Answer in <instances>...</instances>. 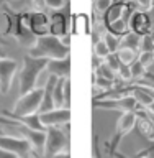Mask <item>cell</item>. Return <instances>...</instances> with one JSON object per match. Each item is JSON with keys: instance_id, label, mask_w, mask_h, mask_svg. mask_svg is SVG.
<instances>
[{"instance_id": "6da1fadb", "label": "cell", "mask_w": 154, "mask_h": 158, "mask_svg": "<svg viewBox=\"0 0 154 158\" xmlns=\"http://www.w3.org/2000/svg\"><path fill=\"white\" fill-rule=\"evenodd\" d=\"M28 54H31L34 58H46V59L66 58L71 54V46H66L59 36L46 33L36 38L34 44L28 49Z\"/></svg>"}, {"instance_id": "7a4b0ae2", "label": "cell", "mask_w": 154, "mask_h": 158, "mask_svg": "<svg viewBox=\"0 0 154 158\" xmlns=\"http://www.w3.org/2000/svg\"><path fill=\"white\" fill-rule=\"evenodd\" d=\"M49 59L46 58H34L31 54H25L23 68L20 73V94H26L36 87V81L48 66Z\"/></svg>"}, {"instance_id": "3957f363", "label": "cell", "mask_w": 154, "mask_h": 158, "mask_svg": "<svg viewBox=\"0 0 154 158\" xmlns=\"http://www.w3.org/2000/svg\"><path fill=\"white\" fill-rule=\"evenodd\" d=\"M67 150H69V133L64 132L62 127H48L43 158H51L57 153Z\"/></svg>"}, {"instance_id": "277c9868", "label": "cell", "mask_w": 154, "mask_h": 158, "mask_svg": "<svg viewBox=\"0 0 154 158\" xmlns=\"http://www.w3.org/2000/svg\"><path fill=\"white\" fill-rule=\"evenodd\" d=\"M43 101V87H34L33 91L23 94L22 97L15 102L13 112H5V115H28V114H36L41 107Z\"/></svg>"}, {"instance_id": "5b68a950", "label": "cell", "mask_w": 154, "mask_h": 158, "mask_svg": "<svg viewBox=\"0 0 154 158\" xmlns=\"http://www.w3.org/2000/svg\"><path fill=\"white\" fill-rule=\"evenodd\" d=\"M93 106L98 109H107V110H120V112H138L140 110V104L131 94H123L118 97H112V99H93Z\"/></svg>"}, {"instance_id": "8992f818", "label": "cell", "mask_w": 154, "mask_h": 158, "mask_svg": "<svg viewBox=\"0 0 154 158\" xmlns=\"http://www.w3.org/2000/svg\"><path fill=\"white\" fill-rule=\"evenodd\" d=\"M138 123V115L136 112H121L120 118L116 120V127H115V137H113V140L110 142V145H108V152L110 153H115L118 145H120V142L125 138L128 133H130L133 128L136 127Z\"/></svg>"}, {"instance_id": "52a82bcc", "label": "cell", "mask_w": 154, "mask_h": 158, "mask_svg": "<svg viewBox=\"0 0 154 158\" xmlns=\"http://www.w3.org/2000/svg\"><path fill=\"white\" fill-rule=\"evenodd\" d=\"M49 33L54 36H67L71 35V5H66V12L57 10L49 17Z\"/></svg>"}, {"instance_id": "ba28073f", "label": "cell", "mask_w": 154, "mask_h": 158, "mask_svg": "<svg viewBox=\"0 0 154 158\" xmlns=\"http://www.w3.org/2000/svg\"><path fill=\"white\" fill-rule=\"evenodd\" d=\"M0 148L15 153L18 158H25L33 152L30 142L25 137H12V135H3V133H0Z\"/></svg>"}, {"instance_id": "9c48e42d", "label": "cell", "mask_w": 154, "mask_h": 158, "mask_svg": "<svg viewBox=\"0 0 154 158\" xmlns=\"http://www.w3.org/2000/svg\"><path fill=\"white\" fill-rule=\"evenodd\" d=\"M39 120H41L44 127H64L71 122V109L54 107L48 112L39 114Z\"/></svg>"}, {"instance_id": "30bf717a", "label": "cell", "mask_w": 154, "mask_h": 158, "mask_svg": "<svg viewBox=\"0 0 154 158\" xmlns=\"http://www.w3.org/2000/svg\"><path fill=\"white\" fill-rule=\"evenodd\" d=\"M17 69H18V63L15 59L0 56V92L2 94H7L10 91Z\"/></svg>"}, {"instance_id": "8fae6325", "label": "cell", "mask_w": 154, "mask_h": 158, "mask_svg": "<svg viewBox=\"0 0 154 158\" xmlns=\"http://www.w3.org/2000/svg\"><path fill=\"white\" fill-rule=\"evenodd\" d=\"M128 27L131 31H135L138 35H149L152 33V22L151 17L148 15V12H141V10H135L133 15L128 20Z\"/></svg>"}, {"instance_id": "7c38bea8", "label": "cell", "mask_w": 154, "mask_h": 158, "mask_svg": "<svg viewBox=\"0 0 154 158\" xmlns=\"http://www.w3.org/2000/svg\"><path fill=\"white\" fill-rule=\"evenodd\" d=\"M20 132H22V137H25L31 145V150L39 153L43 156L44 152V145H46V130H33V128L23 127L20 123Z\"/></svg>"}, {"instance_id": "4fadbf2b", "label": "cell", "mask_w": 154, "mask_h": 158, "mask_svg": "<svg viewBox=\"0 0 154 158\" xmlns=\"http://www.w3.org/2000/svg\"><path fill=\"white\" fill-rule=\"evenodd\" d=\"M28 27L33 35L41 36L49 33V17L44 12H31L28 13Z\"/></svg>"}, {"instance_id": "5bb4252c", "label": "cell", "mask_w": 154, "mask_h": 158, "mask_svg": "<svg viewBox=\"0 0 154 158\" xmlns=\"http://www.w3.org/2000/svg\"><path fill=\"white\" fill-rule=\"evenodd\" d=\"M46 71L49 74H53V76H57V77H69L71 76V56L49 59Z\"/></svg>"}, {"instance_id": "9a60e30c", "label": "cell", "mask_w": 154, "mask_h": 158, "mask_svg": "<svg viewBox=\"0 0 154 158\" xmlns=\"http://www.w3.org/2000/svg\"><path fill=\"white\" fill-rule=\"evenodd\" d=\"M10 118H13V120L20 122L23 127H28V128H33V130H48V127H44L41 120H39V114H28V115H7Z\"/></svg>"}, {"instance_id": "2e32d148", "label": "cell", "mask_w": 154, "mask_h": 158, "mask_svg": "<svg viewBox=\"0 0 154 158\" xmlns=\"http://www.w3.org/2000/svg\"><path fill=\"white\" fill-rule=\"evenodd\" d=\"M140 44H141V35H138L135 31H126L123 36H120V48H131L140 51Z\"/></svg>"}, {"instance_id": "e0dca14e", "label": "cell", "mask_w": 154, "mask_h": 158, "mask_svg": "<svg viewBox=\"0 0 154 158\" xmlns=\"http://www.w3.org/2000/svg\"><path fill=\"white\" fill-rule=\"evenodd\" d=\"M125 7H126V3H123V2L112 3V7L108 8V12L103 15V22H105V25L110 23V22H115V20H118V18H121L123 12H125Z\"/></svg>"}, {"instance_id": "ac0fdd59", "label": "cell", "mask_w": 154, "mask_h": 158, "mask_svg": "<svg viewBox=\"0 0 154 158\" xmlns=\"http://www.w3.org/2000/svg\"><path fill=\"white\" fill-rule=\"evenodd\" d=\"M138 54H140V51L131 49V48H118L116 49V56H118V59H120V63L126 64V66H131V64L136 61Z\"/></svg>"}, {"instance_id": "d6986e66", "label": "cell", "mask_w": 154, "mask_h": 158, "mask_svg": "<svg viewBox=\"0 0 154 158\" xmlns=\"http://www.w3.org/2000/svg\"><path fill=\"white\" fill-rule=\"evenodd\" d=\"M67 77H57L53 89V102L54 107H64V82Z\"/></svg>"}, {"instance_id": "ffe728a7", "label": "cell", "mask_w": 154, "mask_h": 158, "mask_svg": "<svg viewBox=\"0 0 154 158\" xmlns=\"http://www.w3.org/2000/svg\"><path fill=\"white\" fill-rule=\"evenodd\" d=\"M107 30H108V31H112V33H115V35H118V36H123L126 31H130V27H128L126 20L121 17V18L115 20V22L107 23Z\"/></svg>"}, {"instance_id": "44dd1931", "label": "cell", "mask_w": 154, "mask_h": 158, "mask_svg": "<svg viewBox=\"0 0 154 158\" xmlns=\"http://www.w3.org/2000/svg\"><path fill=\"white\" fill-rule=\"evenodd\" d=\"M93 74H95V76H100V77H105L108 81H113V82H115V79H116V71H113V69L103 61L93 69Z\"/></svg>"}, {"instance_id": "7402d4cb", "label": "cell", "mask_w": 154, "mask_h": 158, "mask_svg": "<svg viewBox=\"0 0 154 158\" xmlns=\"http://www.w3.org/2000/svg\"><path fill=\"white\" fill-rule=\"evenodd\" d=\"M102 40L107 43V46L110 48L112 53H116V49L120 48V36L112 31H108V30H105V33L102 35Z\"/></svg>"}, {"instance_id": "603a6c76", "label": "cell", "mask_w": 154, "mask_h": 158, "mask_svg": "<svg viewBox=\"0 0 154 158\" xmlns=\"http://www.w3.org/2000/svg\"><path fill=\"white\" fill-rule=\"evenodd\" d=\"M112 51H110V48L107 46V43L103 41V40L100 38V40H97L95 43H93V54H95V58H98V59H105L108 54H110Z\"/></svg>"}, {"instance_id": "cb8c5ba5", "label": "cell", "mask_w": 154, "mask_h": 158, "mask_svg": "<svg viewBox=\"0 0 154 158\" xmlns=\"http://www.w3.org/2000/svg\"><path fill=\"white\" fill-rule=\"evenodd\" d=\"M130 69H131L133 81H135V79H143V77L146 76V68L140 63V59H136V61L130 66Z\"/></svg>"}, {"instance_id": "d4e9b609", "label": "cell", "mask_w": 154, "mask_h": 158, "mask_svg": "<svg viewBox=\"0 0 154 158\" xmlns=\"http://www.w3.org/2000/svg\"><path fill=\"white\" fill-rule=\"evenodd\" d=\"M112 0H93V12L103 17L108 12V8L112 7Z\"/></svg>"}, {"instance_id": "484cf974", "label": "cell", "mask_w": 154, "mask_h": 158, "mask_svg": "<svg viewBox=\"0 0 154 158\" xmlns=\"http://www.w3.org/2000/svg\"><path fill=\"white\" fill-rule=\"evenodd\" d=\"M141 51H154V35H143L141 44H140V53Z\"/></svg>"}, {"instance_id": "4316f807", "label": "cell", "mask_w": 154, "mask_h": 158, "mask_svg": "<svg viewBox=\"0 0 154 158\" xmlns=\"http://www.w3.org/2000/svg\"><path fill=\"white\" fill-rule=\"evenodd\" d=\"M116 77L120 79V81H123V82H130V84H131L133 76H131V69H130V66H126V64H121V66L116 69Z\"/></svg>"}, {"instance_id": "83f0119b", "label": "cell", "mask_w": 154, "mask_h": 158, "mask_svg": "<svg viewBox=\"0 0 154 158\" xmlns=\"http://www.w3.org/2000/svg\"><path fill=\"white\" fill-rule=\"evenodd\" d=\"M93 84H95V87H98V89H102L103 92H108L110 89L113 87V81H108V79H105V77H100V76H95L93 74Z\"/></svg>"}, {"instance_id": "f1b7e54d", "label": "cell", "mask_w": 154, "mask_h": 158, "mask_svg": "<svg viewBox=\"0 0 154 158\" xmlns=\"http://www.w3.org/2000/svg\"><path fill=\"white\" fill-rule=\"evenodd\" d=\"M138 59H140V63L144 68H149L154 63V51H141L138 54Z\"/></svg>"}, {"instance_id": "f546056e", "label": "cell", "mask_w": 154, "mask_h": 158, "mask_svg": "<svg viewBox=\"0 0 154 158\" xmlns=\"http://www.w3.org/2000/svg\"><path fill=\"white\" fill-rule=\"evenodd\" d=\"M131 3L135 5L136 10H141V12H149L154 7V0H131Z\"/></svg>"}, {"instance_id": "4dcf8cb0", "label": "cell", "mask_w": 154, "mask_h": 158, "mask_svg": "<svg viewBox=\"0 0 154 158\" xmlns=\"http://www.w3.org/2000/svg\"><path fill=\"white\" fill-rule=\"evenodd\" d=\"M44 2H46V8L57 12V10H62L64 7H66L69 0H44Z\"/></svg>"}, {"instance_id": "1f68e13d", "label": "cell", "mask_w": 154, "mask_h": 158, "mask_svg": "<svg viewBox=\"0 0 154 158\" xmlns=\"http://www.w3.org/2000/svg\"><path fill=\"white\" fill-rule=\"evenodd\" d=\"M103 63L105 64H108V66H110L113 71H116L118 68L121 66V63H120V59H118V56H116V53H110L108 54V56L103 59Z\"/></svg>"}, {"instance_id": "d6a6232c", "label": "cell", "mask_w": 154, "mask_h": 158, "mask_svg": "<svg viewBox=\"0 0 154 158\" xmlns=\"http://www.w3.org/2000/svg\"><path fill=\"white\" fill-rule=\"evenodd\" d=\"M64 107L71 109V79H66L64 82Z\"/></svg>"}, {"instance_id": "836d02e7", "label": "cell", "mask_w": 154, "mask_h": 158, "mask_svg": "<svg viewBox=\"0 0 154 158\" xmlns=\"http://www.w3.org/2000/svg\"><path fill=\"white\" fill-rule=\"evenodd\" d=\"M31 7H33V12H44L46 10V2L44 0H31Z\"/></svg>"}, {"instance_id": "e575fe53", "label": "cell", "mask_w": 154, "mask_h": 158, "mask_svg": "<svg viewBox=\"0 0 154 158\" xmlns=\"http://www.w3.org/2000/svg\"><path fill=\"white\" fill-rule=\"evenodd\" d=\"M93 158H102V148L98 143V135L93 137Z\"/></svg>"}, {"instance_id": "d590c367", "label": "cell", "mask_w": 154, "mask_h": 158, "mask_svg": "<svg viewBox=\"0 0 154 158\" xmlns=\"http://www.w3.org/2000/svg\"><path fill=\"white\" fill-rule=\"evenodd\" d=\"M136 156H148V158H154V145L146 148V150H141L140 153H136Z\"/></svg>"}, {"instance_id": "8d00e7d4", "label": "cell", "mask_w": 154, "mask_h": 158, "mask_svg": "<svg viewBox=\"0 0 154 158\" xmlns=\"http://www.w3.org/2000/svg\"><path fill=\"white\" fill-rule=\"evenodd\" d=\"M0 158H18L15 153L8 152V150H3V148H0Z\"/></svg>"}, {"instance_id": "74e56055", "label": "cell", "mask_w": 154, "mask_h": 158, "mask_svg": "<svg viewBox=\"0 0 154 158\" xmlns=\"http://www.w3.org/2000/svg\"><path fill=\"white\" fill-rule=\"evenodd\" d=\"M51 158H71V153H69V150L67 152H61V153H57V155H54Z\"/></svg>"}, {"instance_id": "f35d334b", "label": "cell", "mask_w": 154, "mask_h": 158, "mask_svg": "<svg viewBox=\"0 0 154 158\" xmlns=\"http://www.w3.org/2000/svg\"><path fill=\"white\" fill-rule=\"evenodd\" d=\"M146 110H148V112H149V114H151V115H154V101H152V102L149 104V106H148V107H146Z\"/></svg>"}, {"instance_id": "ab89813d", "label": "cell", "mask_w": 154, "mask_h": 158, "mask_svg": "<svg viewBox=\"0 0 154 158\" xmlns=\"http://www.w3.org/2000/svg\"><path fill=\"white\" fill-rule=\"evenodd\" d=\"M112 155L115 156V158H126L125 155H121V153H118V152H115V153H112Z\"/></svg>"}, {"instance_id": "60d3db41", "label": "cell", "mask_w": 154, "mask_h": 158, "mask_svg": "<svg viewBox=\"0 0 154 158\" xmlns=\"http://www.w3.org/2000/svg\"><path fill=\"white\" fill-rule=\"evenodd\" d=\"M112 2H113V3H118V2H121V0H112Z\"/></svg>"}, {"instance_id": "b9f144b4", "label": "cell", "mask_w": 154, "mask_h": 158, "mask_svg": "<svg viewBox=\"0 0 154 158\" xmlns=\"http://www.w3.org/2000/svg\"><path fill=\"white\" fill-rule=\"evenodd\" d=\"M8 2H20V0H8Z\"/></svg>"}, {"instance_id": "7bdbcfd3", "label": "cell", "mask_w": 154, "mask_h": 158, "mask_svg": "<svg viewBox=\"0 0 154 158\" xmlns=\"http://www.w3.org/2000/svg\"><path fill=\"white\" fill-rule=\"evenodd\" d=\"M135 158H148V156H135Z\"/></svg>"}, {"instance_id": "ee69618b", "label": "cell", "mask_w": 154, "mask_h": 158, "mask_svg": "<svg viewBox=\"0 0 154 158\" xmlns=\"http://www.w3.org/2000/svg\"><path fill=\"white\" fill-rule=\"evenodd\" d=\"M25 158H31V156H30V155H28V156H25Z\"/></svg>"}, {"instance_id": "f6af8a7d", "label": "cell", "mask_w": 154, "mask_h": 158, "mask_svg": "<svg viewBox=\"0 0 154 158\" xmlns=\"http://www.w3.org/2000/svg\"><path fill=\"white\" fill-rule=\"evenodd\" d=\"M0 133H3V132H2V130H0Z\"/></svg>"}]
</instances>
